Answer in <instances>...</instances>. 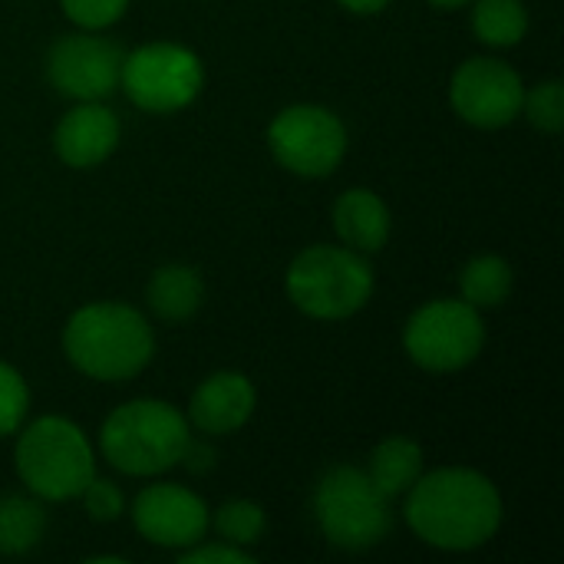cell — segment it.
<instances>
[{
    "label": "cell",
    "mask_w": 564,
    "mask_h": 564,
    "mask_svg": "<svg viewBox=\"0 0 564 564\" xmlns=\"http://www.w3.org/2000/svg\"><path fill=\"white\" fill-rule=\"evenodd\" d=\"M79 499H83L89 519H96V522H116V519L126 512L122 492H119L109 479H96V476H93V479L86 482V489L79 492Z\"/></svg>",
    "instance_id": "cell-25"
},
{
    "label": "cell",
    "mask_w": 564,
    "mask_h": 564,
    "mask_svg": "<svg viewBox=\"0 0 564 564\" xmlns=\"http://www.w3.org/2000/svg\"><path fill=\"white\" fill-rule=\"evenodd\" d=\"M205 86V66L195 50L182 43H145L122 56L119 89L142 112L169 116L198 99Z\"/></svg>",
    "instance_id": "cell-8"
},
{
    "label": "cell",
    "mask_w": 564,
    "mask_h": 564,
    "mask_svg": "<svg viewBox=\"0 0 564 564\" xmlns=\"http://www.w3.org/2000/svg\"><path fill=\"white\" fill-rule=\"evenodd\" d=\"M119 135L122 126L102 99L76 102L53 129V152L69 169H96L116 152Z\"/></svg>",
    "instance_id": "cell-13"
},
{
    "label": "cell",
    "mask_w": 564,
    "mask_h": 564,
    "mask_svg": "<svg viewBox=\"0 0 564 564\" xmlns=\"http://www.w3.org/2000/svg\"><path fill=\"white\" fill-rule=\"evenodd\" d=\"M433 7H440V10H459V7H466V3H473V0H430Z\"/></svg>",
    "instance_id": "cell-28"
},
{
    "label": "cell",
    "mask_w": 564,
    "mask_h": 564,
    "mask_svg": "<svg viewBox=\"0 0 564 564\" xmlns=\"http://www.w3.org/2000/svg\"><path fill=\"white\" fill-rule=\"evenodd\" d=\"M525 83L522 76L496 56H473L456 66L449 79L453 112L476 129H502L522 116Z\"/></svg>",
    "instance_id": "cell-10"
},
{
    "label": "cell",
    "mask_w": 564,
    "mask_h": 564,
    "mask_svg": "<svg viewBox=\"0 0 564 564\" xmlns=\"http://www.w3.org/2000/svg\"><path fill=\"white\" fill-rule=\"evenodd\" d=\"M512 284H516V274H512V264L499 254H479L473 258L463 274H459V291H463V301L473 304L476 311H492L499 307L509 294H512Z\"/></svg>",
    "instance_id": "cell-19"
},
{
    "label": "cell",
    "mask_w": 564,
    "mask_h": 564,
    "mask_svg": "<svg viewBox=\"0 0 564 564\" xmlns=\"http://www.w3.org/2000/svg\"><path fill=\"white\" fill-rule=\"evenodd\" d=\"M30 413V387L17 367L0 360V440L13 436Z\"/></svg>",
    "instance_id": "cell-23"
},
{
    "label": "cell",
    "mask_w": 564,
    "mask_h": 564,
    "mask_svg": "<svg viewBox=\"0 0 564 564\" xmlns=\"http://www.w3.org/2000/svg\"><path fill=\"white\" fill-rule=\"evenodd\" d=\"M132 525L149 545L185 552L205 539L212 512L205 499L192 489L175 482H155L132 499Z\"/></svg>",
    "instance_id": "cell-12"
},
{
    "label": "cell",
    "mask_w": 564,
    "mask_h": 564,
    "mask_svg": "<svg viewBox=\"0 0 564 564\" xmlns=\"http://www.w3.org/2000/svg\"><path fill=\"white\" fill-rule=\"evenodd\" d=\"M63 13L69 23H76L79 30H106L112 23H119L129 10V0H59Z\"/></svg>",
    "instance_id": "cell-24"
},
{
    "label": "cell",
    "mask_w": 564,
    "mask_h": 564,
    "mask_svg": "<svg viewBox=\"0 0 564 564\" xmlns=\"http://www.w3.org/2000/svg\"><path fill=\"white\" fill-rule=\"evenodd\" d=\"M122 56L126 53L112 40L96 36V30L66 33L46 53V76L59 96L96 102L119 89Z\"/></svg>",
    "instance_id": "cell-11"
},
{
    "label": "cell",
    "mask_w": 564,
    "mask_h": 564,
    "mask_svg": "<svg viewBox=\"0 0 564 564\" xmlns=\"http://www.w3.org/2000/svg\"><path fill=\"white\" fill-rule=\"evenodd\" d=\"M522 116L529 119L532 129L539 132H562L564 126V83L562 79H545L522 96Z\"/></svg>",
    "instance_id": "cell-22"
},
{
    "label": "cell",
    "mask_w": 564,
    "mask_h": 564,
    "mask_svg": "<svg viewBox=\"0 0 564 564\" xmlns=\"http://www.w3.org/2000/svg\"><path fill=\"white\" fill-rule=\"evenodd\" d=\"M334 228L340 241L360 254H377L390 241V208L373 188H347L334 202Z\"/></svg>",
    "instance_id": "cell-15"
},
{
    "label": "cell",
    "mask_w": 564,
    "mask_h": 564,
    "mask_svg": "<svg viewBox=\"0 0 564 564\" xmlns=\"http://www.w3.org/2000/svg\"><path fill=\"white\" fill-rule=\"evenodd\" d=\"M145 301L155 317L169 324H182L195 317L205 304V281L195 268L188 264H162L149 278Z\"/></svg>",
    "instance_id": "cell-16"
},
{
    "label": "cell",
    "mask_w": 564,
    "mask_h": 564,
    "mask_svg": "<svg viewBox=\"0 0 564 564\" xmlns=\"http://www.w3.org/2000/svg\"><path fill=\"white\" fill-rule=\"evenodd\" d=\"M63 354L83 377L99 383H122L152 364L155 334L142 311L132 304L96 301L66 321Z\"/></svg>",
    "instance_id": "cell-2"
},
{
    "label": "cell",
    "mask_w": 564,
    "mask_h": 564,
    "mask_svg": "<svg viewBox=\"0 0 564 564\" xmlns=\"http://www.w3.org/2000/svg\"><path fill=\"white\" fill-rule=\"evenodd\" d=\"M268 149L291 175L327 178L340 169L347 155V126L327 106L297 102L271 119Z\"/></svg>",
    "instance_id": "cell-9"
},
{
    "label": "cell",
    "mask_w": 564,
    "mask_h": 564,
    "mask_svg": "<svg viewBox=\"0 0 564 564\" xmlns=\"http://www.w3.org/2000/svg\"><path fill=\"white\" fill-rule=\"evenodd\" d=\"M486 347L482 311L459 297L426 301L403 327L406 357L426 373L466 370Z\"/></svg>",
    "instance_id": "cell-7"
},
{
    "label": "cell",
    "mask_w": 564,
    "mask_h": 564,
    "mask_svg": "<svg viewBox=\"0 0 564 564\" xmlns=\"http://www.w3.org/2000/svg\"><path fill=\"white\" fill-rule=\"evenodd\" d=\"M473 33L486 46H519L529 33V10L522 0H473Z\"/></svg>",
    "instance_id": "cell-20"
},
{
    "label": "cell",
    "mask_w": 564,
    "mask_h": 564,
    "mask_svg": "<svg viewBox=\"0 0 564 564\" xmlns=\"http://www.w3.org/2000/svg\"><path fill=\"white\" fill-rule=\"evenodd\" d=\"M423 449L416 440L410 436H390L380 446H373L370 463H367V476L370 482L393 502L400 496H406L413 489V482L426 473L423 469Z\"/></svg>",
    "instance_id": "cell-17"
},
{
    "label": "cell",
    "mask_w": 564,
    "mask_h": 564,
    "mask_svg": "<svg viewBox=\"0 0 564 564\" xmlns=\"http://www.w3.org/2000/svg\"><path fill=\"white\" fill-rule=\"evenodd\" d=\"M254 383L238 370H218L195 387L185 416L205 436H231L254 416Z\"/></svg>",
    "instance_id": "cell-14"
},
{
    "label": "cell",
    "mask_w": 564,
    "mask_h": 564,
    "mask_svg": "<svg viewBox=\"0 0 564 564\" xmlns=\"http://www.w3.org/2000/svg\"><path fill=\"white\" fill-rule=\"evenodd\" d=\"M17 476L40 502L79 499L96 476V453L86 433L66 416H40L17 430Z\"/></svg>",
    "instance_id": "cell-4"
},
{
    "label": "cell",
    "mask_w": 564,
    "mask_h": 564,
    "mask_svg": "<svg viewBox=\"0 0 564 564\" xmlns=\"http://www.w3.org/2000/svg\"><path fill=\"white\" fill-rule=\"evenodd\" d=\"M192 423L165 400H129L116 406L102 430V459L122 476H162L185 459Z\"/></svg>",
    "instance_id": "cell-3"
},
{
    "label": "cell",
    "mask_w": 564,
    "mask_h": 564,
    "mask_svg": "<svg viewBox=\"0 0 564 564\" xmlns=\"http://www.w3.org/2000/svg\"><path fill=\"white\" fill-rule=\"evenodd\" d=\"M314 519L324 539L344 552H364L390 535V499L357 466H334L314 489Z\"/></svg>",
    "instance_id": "cell-6"
},
{
    "label": "cell",
    "mask_w": 564,
    "mask_h": 564,
    "mask_svg": "<svg viewBox=\"0 0 564 564\" xmlns=\"http://www.w3.org/2000/svg\"><path fill=\"white\" fill-rule=\"evenodd\" d=\"M502 496L496 482L466 466L423 473L406 492V525L423 545L440 552H476L502 529Z\"/></svg>",
    "instance_id": "cell-1"
},
{
    "label": "cell",
    "mask_w": 564,
    "mask_h": 564,
    "mask_svg": "<svg viewBox=\"0 0 564 564\" xmlns=\"http://www.w3.org/2000/svg\"><path fill=\"white\" fill-rule=\"evenodd\" d=\"M178 562L182 564H251L254 558L248 555V549H238V545H228V542H208L205 539L185 552H178Z\"/></svg>",
    "instance_id": "cell-26"
},
{
    "label": "cell",
    "mask_w": 564,
    "mask_h": 564,
    "mask_svg": "<svg viewBox=\"0 0 564 564\" xmlns=\"http://www.w3.org/2000/svg\"><path fill=\"white\" fill-rule=\"evenodd\" d=\"M212 525L218 532L221 542L228 545H238V549H251L264 539L268 532V516L258 502L251 499H231L225 502L215 516H212Z\"/></svg>",
    "instance_id": "cell-21"
},
{
    "label": "cell",
    "mask_w": 564,
    "mask_h": 564,
    "mask_svg": "<svg viewBox=\"0 0 564 564\" xmlns=\"http://www.w3.org/2000/svg\"><path fill=\"white\" fill-rule=\"evenodd\" d=\"M344 10H350V13H357V17H373V13H380V10H387V3L390 0H337Z\"/></svg>",
    "instance_id": "cell-27"
},
{
    "label": "cell",
    "mask_w": 564,
    "mask_h": 564,
    "mask_svg": "<svg viewBox=\"0 0 564 564\" xmlns=\"http://www.w3.org/2000/svg\"><path fill=\"white\" fill-rule=\"evenodd\" d=\"M46 532V512L33 496H3L0 499V555H26L40 545Z\"/></svg>",
    "instance_id": "cell-18"
},
{
    "label": "cell",
    "mask_w": 564,
    "mask_h": 564,
    "mask_svg": "<svg viewBox=\"0 0 564 564\" xmlns=\"http://www.w3.org/2000/svg\"><path fill=\"white\" fill-rule=\"evenodd\" d=\"M373 288L377 281L367 254L347 245H311L284 274L288 301L314 321H347L360 314L370 304Z\"/></svg>",
    "instance_id": "cell-5"
}]
</instances>
